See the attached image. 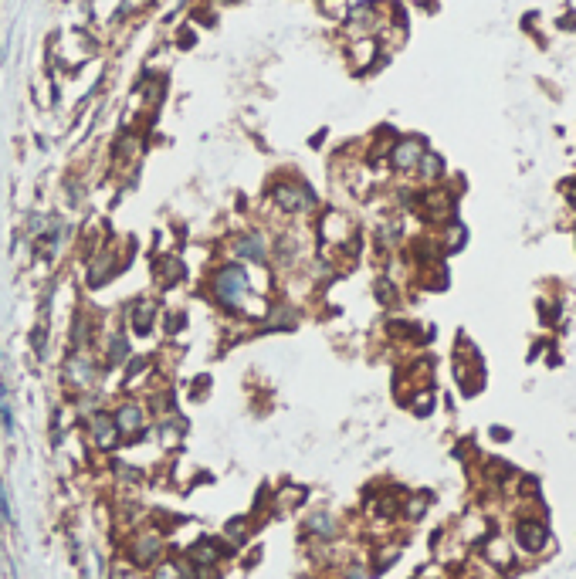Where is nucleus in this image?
Returning a JSON list of instances; mask_svg holds the SVG:
<instances>
[{
  "instance_id": "3",
  "label": "nucleus",
  "mask_w": 576,
  "mask_h": 579,
  "mask_svg": "<svg viewBox=\"0 0 576 579\" xmlns=\"http://www.w3.org/2000/svg\"><path fill=\"white\" fill-rule=\"evenodd\" d=\"M116 434H119V430H116V420L109 414L92 417V437H95L99 448H112V444H116Z\"/></svg>"
},
{
  "instance_id": "13",
  "label": "nucleus",
  "mask_w": 576,
  "mask_h": 579,
  "mask_svg": "<svg viewBox=\"0 0 576 579\" xmlns=\"http://www.w3.org/2000/svg\"><path fill=\"white\" fill-rule=\"evenodd\" d=\"M156 579H180V576H176V569H173V566H163V569L156 573Z\"/></svg>"
},
{
  "instance_id": "10",
  "label": "nucleus",
  "mask_w": 576,
  "mask_h": 579,
  "mask_svg": "<svg viewBox=\"0 0 576 579\" xmlns=\"http://www.w3.org/2000/svg\"><path fill=\"white\" fill-rule=\"evenodd\" d=\"M68 372H72V379H75L79 386H92V379H95V370H92V363H88V359H82V356L68 363Z\"/></svg>"
},
{
  "instance_id": "1",
  "label": "nucleus",
  "mask_w": 576,
  "mask_h": 579,
  "mask_svg": "<svg viewBox=\"0 0 576 579\" xmlns=\"http://www.w3.org/2000/svg\"><path fill=\"white\" fill-rule=\"evenodd\" d=\"M214 295L217 302H224L227 308H245V298H247V275L245 268H220L214 275Z\"/></svg>"
},
{
  "instance_id": "4",
  "label": "nucleus",
  "mask_w": 576,
  "mask_h": 579,
  "mask_svg": "<svg viewBox=\"0 0 576 579\" xmlns=\"http://www.w3.org/2000/svg\"><path fill=\"white\" fill-rule=\"evenodd\" d=\"M116 430H123V434H136L139 427H143V410L136 407V403H125V407H119L116 410Z\"/></svg>"
},
{
  "instance_id": "7",
  "label": "nucleus",
  "mask_w": 576,
  "mask_h": 579,
  "mask_svg": "<svg viewBox=\"0 0 576 579\" xmlns=\"http://www.w3.org/2000/svg\"><path fill=\"white\" fill-rule=\"evenodd\" d=\"M156 275H160V282L173 285L176 278H183V264H180L173 254H166V257H160V261H156Z\"/></svg>"
},
{
  "instance_id": "12",
  "label": "nucleus",
  "mask_w": 576,
  "mask_h": 579,
  "mask_svg": "<svg viewBox=\"0 0 576 579\" xmlns=\"http://www.w3.org/2000/svg\"><path fill=\"white\" fill-rule=\"evenodd\" d=\"M109 356H112L116 363H119V359L125 356V339H123V335H116V339L109 342Z\"/></svg>"
},
{
  "instance_id": "6",
  "label": "nucleus",
  "mask_w": 576,
  "mask_h": 579,
  "mask_svg": "<svg viewBox=\"0 0 576 579\" xmlns=\"http://www.w3.org/2000/svg\"><path fill=\"white\" fill-rule=\"evenodd\" d=\"M231 248H234V254H238L241 261H265V244H261L254 234H251V238H238Z\"/></svg>"
},
{
  "instance_id": "2",
  "label": "nucleus",
  "mask_w": 576,
  "mask_h": 579,
  "mask_svg": "<svg viewBox=\"0 0 576 579\" xmlns=\"http://www.w3.org/2000/svg\"><path fill=\"white\" fill-rule=\"evenodd\" d=\"M271 197H275V204L282 210H288V213H309V210L316 207L312 190L302 187V183H275Z\"/></svg>"
},
{
  "instance_id": "11",
  "label": "nucleus",
  "mask_w": 576,
  "mask_h": 579,
  "mask_svg": "<svg viewBox=\"0 0 576 579\" xmlns=\"http://www.w3.org/2000/svg\"><path fill=\"white\" fill-rule=\"evenodd\" d=\"M160 552V536H143L139 542H136V562H150L153 556Z\"/></svg>"
},
{
  "instance_id": "5",
  "label": "nucleus",
  "mask_w": 576,
  "mask_h": 579,
  "mask_svg": "<svg viewBox=\"0 0 576 579\" xmlns=\"http://www.w3.org/2000/svg\"><path fill=\"white\" fill-rule=\"evenodd\" d=\"M417 160H420V143H413V139L397 143V149H393V166L397 169H411Z\"/></svg>"
},
{
  "instance_id": "9",
  "label": "nucleus",
  "mask_w": 576,
  "mask_h": 579,
  "mask_svg": "<svg viewBox=\"0 0 576 579\" xmlns=\"http://www.w3.org/2000/svg\"><path fill=\"white\" fill-rule=\"evenodd\" d=\"M153 315H156L153 305H150V302H139V305L132 308V329L139 332V335H146L150 326H153Z\"/></svg>"
},
{
  "instance_id": "8",
  "label": "nucleus",
  "mask_w": 576,
  "mask_h": 579,
  "mask_svg": "<svg viewBox=\"0 0 576 579\" xmlns=\"http://www.w3.org/2000/svg\"><path fill=\"white\" fill-rule=\"evenodd\" d=\"M190 559H194V566H200V569H210L217 559H220V552L210 545V542H200V545H194L190 549Z\"/></svg>"
}]
</instances>
